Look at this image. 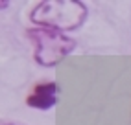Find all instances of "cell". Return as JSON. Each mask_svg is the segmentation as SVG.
Segmentation results:
<instances>
[{"instance_id":"cell-2","label":"cell","mask_w":131,"mask_h":125,"mask_svg":"<svg viewBox=\"0 0 131 125\" xmlns=\"http://www.w3.org/2000/svg\"><path fill=\"white\" fill-rule=\"evenodd\" d=\"M28 37L35 44V61L42 66L57 65L76 46L74 39L52 28H31L28 30Z\"/></svg>"},{"instance_id":"cell-3","label":"cell","mask_w":131,"mask_h":125,"mask_svg":"<svg viewBox=\"0 0 131 125\" xmlns=\"http://www.w3.org/2000/svg\"><path fill=\"white\" fill-rule=\"evenodd\" d=\"M57 101V85L52 81V83H41L37 86H33L31 94L26 97V103L31 109H41V110H46L52 109Z\"/></svg>"},{"instance_id":"cell-1","label":"cell","mask_w":131,"mask_h":125,"mask_svg":"<svg viewBox=\"0 0 131 125\" xmlns=\"http://www.w3.org/2000/svg\"><path fill=\"white\" fill-rule=\"evenodd\" d=\"M87 19V7L76 0H46L31 11V20L57 31L76 30Z\"/></svg>"}]
</instances>
